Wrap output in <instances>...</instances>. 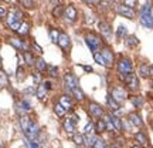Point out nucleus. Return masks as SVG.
Segmentation results:
<instances>
[{
  "label": "nucleus",
  "instance_id": "a18cd8bd",
  "mask_svg": "<svg viewBox=\"0 0 153 148\" xmlns=\"http://www.w3.org/2000/svg\"><path fill=\"white\" fill-rule=\"evenodd\" d=\"M68 118H70V121H71V122L75 127H76V124L79 122V117H78V114H74V113H71V115H68Z\"/></svg>",
  "mask_w": 153,
  "mask_h": 148
},
{
  "label": "nucleus",
  "instance_id": "6ab92c4d",
  "mask_svg": "<svg viewBox=\"0 0 153 148\" xmlns=\"http://www.w3.org/2000/svg\"><path fill=\"white\" fill-rule=\"evenodd\" d=\"M64 14H65V17L70 20V22L76 20V9L74 6H67L65 10H64Z\"/></svg>",
  "mask_w": 153,
  "mask_h": 148
},
{
  "label": "nucleus",
  "instance_id": "f03ea898",
  "mask_svg": "<svg viewBox=\"0 0 153 148\" xmlns=\"http://www.w3.org/2000/svg\"><path fill=\"white\" fill-rule=\"evenodd\" d=\"M140 23L148 29L153 27V16H152V6H150V3H146V5L142 6V9H140Z\"/></svg>",
  "mask_w": 153,
  "mask_h": 148
},
{
  "label": "nucleus",
  "instance_id": "a19ab883",
  "mask_svg": "<svg viewBox=\"0 0 153 148\" xmlns=\"http://www.w3.org/2000/svg\"><path fill=\"white\" fill-rule=\"evenodd\" d=\"M58 37H60V33H58L55 29H51V30H50V38H51V41H53V43H57V41H58Z\"/></svg>",
  "mask_w": 153,
  "mask_h": 148
},
{
  "label": "nucleus",
  "instance_id": "20e7f679",
  "mask_svg": "<svg viewBox=\"0 0 153 148\" xmlns=\"http://www.w3.org/2000/svg\"><path fill=\"white\" fill-rule=\"evenodd\" d=\"M6 20H7V24L10 26L11 30L17 32L19 27H20V24H22V23H20V20H22V13H20L19 10H16V9H13L11 11L7 13Z\"/></svg>",
  "mask_w": 153,
  "mask_h": 148
},
{
  "label": "nucleus",
  "instance_id": "9d476101",
  "mask_svg": "<svg viewBox=\"0 0 153 148\" xmlns=\"http://www.w3.org/2000/svg\"><path fill=\"white\" fill-rule=\"evenodd\" d=\"M101 56H102V59L105 60V63H106V66L108 67L114 66L115 56H114V53H112V50H111L109 47H102V49H101Z\"/></svg>",
  "mask_w": 153,
  "mask_h": 148
},
{
  "label": "nucleus",
  "instance_id": "864d4df0",
  "mask_svg": "<svg viewBox=\"0 0 153 148\" xmlns=\"http://www.w3.org/2000/svg\"><path fill=\"white\" fill-rule=\"evenodd\" d=\"M82 68H84L85 71H88V73H92V71H94L92 67H91V66H82Z\"/></svg>",
  "mask_w": 153,
  "mask_h": 148
},
{
  "label": "nucleus",
  "instance_id": "2f4dec72",
  "mask_svg": "<svg viewBox=\"0 0 153 148\" xmlns=\"http://www.w3.org/2000/svg\"><path fill=\"white\" fill-rule=\"evenodd\" d=\"M23 57H24V61H26L27 66H33L36 63V59L33 57V54L30 51H23Z\"/></svg>",
  "mask_w": 153,
  "mask_h": 148
},
{
  "label": "nucleus",
  "instance_id": "c756f323",
  "mask_svg": "<svg viewBox=\"0 0 153 148\" xmlns=\"http://www.w3.org/2000/svg\"><path fill=\"white\" fill-rule=\"evenodd\" d=\"M137 74H139V77H142V78H148L149 77V66L148 64H140L139 66V70H137Z\"/></svg>",
  "mask_w": 153,
  "mask_h": 148
},
{
  "label": "nucleus",
  "instance_id": "49530a36",
  "mask_svg": "<svg viewBox=\"0 0 153 148\" xmlns=\"http://www.w3.org/2000/svg\"><path fill=\"white\" fill-rule=\"evenodd\" d=\"M123 5H125L126 7H131V9H133V7L137 5V0H123Z\"/></svg>",
  "mask_w": 153,
  "mask_h": 148
},
{
  "label": "nucleus",
  "instance_id": "b1692460",
  "mask_svg": "<svg viewBox=\"0 0 153 148\" xmlns=\"http://www.w3.org/2000/svg\"><path fill=\"white\" fill-rule=\"evenodd\" d=\"M123 41H125V46L128 49H133V47H136L139 44V40H137L136 36H126Z\"/></svg>",
  "mask_w": 153,
  "mask_h": 148
},
{
  "label": "nucleus",
  "instance_id": "aec40b11",
  "mask_svg": "<svg viewBox=\"0 0 153 148\" xmlns=\"http://www.w3.org/2000/svg\"><path fill=\"white\" fill-rule=\"evenodd\" d=\"M94 128H95V134L99 135V134H102V132L106 131V124H105V121L101 118V120H97L94 122Z\"/></svg>",
  "mask_w": 153,
  "mask_h": 148
},
{
  "label": "nucleus",
  "instance_id": "0eeeda50",
  "mask_svg": "<svg viewBox=\"0 0 153 148\" xmlns=\"http://www.w3.org/2000/svg\"><path fill=\"white\" fill-rule=\"evenodd\" d=\"M122 81L128 86V88L131 91H137L139 90V80H137V76L135 73H129V74L123 76L122 77Z\"/></svg>",
  "mask_w": 153,
  "mask_h": 148
},
{
  "label": "nucleus",
  "instance_id": "e2e57ef3",
  "mask_svg": "<svg viewBox=\"0 0 153 148\" xmlns=\"http://www.w3.org/2000/svg\"><path fill=\"white\" fill-rule=\"evenodd\" d=\"M81 148H84V147H81Z\"/></svg>",
  "mask_w": 153,
  "mask_h": 148
},
{
  "label": "nucleus",
  "instance_id": "79ce46f5",
  "mask_svg": "<svg viewBox=\"0 0 153 148\" xmlns=\"http://www.w3.org/2000/svg\"><path fill=\"white\" fill-rule=\"evenodd\" d=\"M116 37L118 38L126 37V27L125 26H122V24H120L119 27H118V30H116Z\"/></svg>",
  "mask_w": 153,
  "mask_h": 148
},
{
  "label": "nucleus",
  "instance_id": "f704fd0d",
  "mask_svg": "<svg viewBox=\"0 0 153 148\" xmlns=\"http://www.w3.org/2000/svg\"><path fill=\"white\" fill-rule=\"evenodd\" d=\"M28 32H30V24H28L27 22H24L20 24V27H19V30H17V33L22 34V36H24V34H28Z\"/></svg>",
  "mask_w": 153,
  "mask_h": 148
},
{
  "label": "nucleus",
  "instance_id": "603ef678",
  "mask_svg": "<svg viewBox=\"0 0 153 148\" xmlns=\"http://www.w3.org/2000/svg\"><path fill=\"white\" fill-rule=\"evenodd\" d=\"M33 78H34V81H37V83H40V73H33Z\"/></svg>",
  "mask_w": 153,
  "mask_h": 148
},
{
  "label": "nucleus",
  "instance_id": "f257e3e1",
  "mask_svg": "<svg viewBox=\"0 0 153 148\" xmlns=\"http://www.w3.org/2000/svg\"><path fill=\"white\" fill-rule=\"evenodd\" d=\"M84 40H85L87 46L89 47V50L94 51V53H98V50L102 49V47H101V46H102V40H101V37H98V34L92 33V32H89V33L85 34Z\"/></svg>",
  "mask_w": 153,
  "mask_h": 148
},
{
  "label": "nucleus",
  "instance_id": "412c9836",
  "mask_svg": "<svg viewBox=\"0 0 153 148\" xmlns=\"http://www.w3.org/2000/svg\"><path fill=\"white\" fill-rule=\"evenodd\" d=\"M62 127H64V131H65L67 134H70V135H74V134H75V128H76V127L72 124L71 121H70V118H68V117L64 120Z\"/></svg>",
  "mask_w": 153,
  "mask_h": 148
},
{
  "label": "nucleus",
  "instance_id": "dca6fc26",
  "mask_svg": "<svg viewBox=\"0 0 153 148\" xmlns=\"http://www.w3.org/2000/svg\"><path fill=\"white\" fill-rule=\"evenodd\" d=\"M71 94H72V98L75 100V101H78V103H84V101L87 100L84 91H82L79 87H75L74 90H71Z\"/></svg>",
  "mask_w": 153,
  "mask_h": 148
},
{
  "label": "nucleus",
  "instance_id": "0e129e2a",
  "mask_svg": "<svg viewBox=\"0 0 153 148\" xmlns=\"http://www.w3.org/2000/svg\"><path fill=\"white\" fill-rule=\"evenodd\" d=\"M122 2H123V0H122Z\"/></svg>",
  "mask_w": 153,
  "mask_h": 148
},
{
  "label": "nucleus",
  "instance_id": "052dcab7",
  "mask_svg": "<svg viewBox=\"0 0 153 148\" xmlns=\"http://www.w3.org/2000/svg\"><path fill=\"white\" fill-rule=\"evenodd\" d=\"M142 148H146V147H142Z\"/></svg>",
  "mask_w": 153,
  "mask_h": 148
},
{
  "label": "nucleus",
  "instance_id": "72a5a7b5",
  "mask_svg": "<svg viewBox=\"0 0 153 148\" xmlns=\"http://www.w3.org/2000/svg\"><path fill=\"white\" fill-rule=\"evenodd\" d=\"M92 148H108V144H106V141H105L104 138H101L98 135L97 140H95V143H94Z\"/></svg>",
  "mask_w": 153,
  "mask_h": 148
},
{
  "label": "nucleus",
  "instance_id": "473e14b6",
  "mask_svg": "<svg viewBox=\"0 0 153 148\" xmlns=\"http://www.w3.org/2000/svg\"><path fill=\"white\" fill-rule=\"evenodd\" d=\"M84 135H89V134H95V128H94V121H88L87 125L84 127Z\"/></svg>",
  "mask_w": 153,
  "mask_h": 148
},
{
  "label": "nucleus",
  "instance_id": "1a4fd4ad",
  "mask_svg": "<svg viewBox=\"0 0 153 148\" xmlns=\"http://www.w3.org/2000/svg\"><path fill=\"white\" fill-rule=\"evenodd\" d=\"M26 137L28 138V141H36L38 137V134H40V128H38L37 122H34V121H31V124H30V127H28V130L26 132Z\"/></svg>",
  "mask_w": 153,
  "mask_h": 148
},
{
  "label": "nucleus",
  "instance_id": "7c9ffc66",
  "mask_svg": "<svg viewBox=\"0 0 153 148\" xmlns=\"http://www.w3.org/2000/svg\"><path fill=\"white\" fill-rule=\"evenodd\" d=\"M17 107H19V108H20L24 114L31 110V105H30V103H28V101H26V100H20V101H19V104H17Z\"/></svg>",
  "mask_w": 153,
  "mask_h": 148
},
{
  "label": "nucleus",
  "instance_id": "c85d7f7f",
  "mask_svg": "<svg viewBox=\"0 0 153 148\" xmlns=\"http://www.w3.org/2000/svg\"><path fill=\"white\" fill-rule=\"evenodd\" d=\"M34 66H36V68H37L38 73H43V71H47V63L43 60V59H37L36 60V63H34Z\"/></svg>",
  "mask_w": 153,
  "mask_h": 148
},
{
  "label": "nucleus",
  "instance_id": "a211bd4d",
  "mask_svg": "<svg viewBox=\"0 0 153 148\" xmlns=\"http://www.w3.org/2000/svg\"><path fill=\"white\" fill-rule=\"evenodd\" d=\"M19 121H20V127H22L23 132H26L28 130V127H30V124H31V118H30V115L27 114H22L20 115V118H19Z\"/></svg>",
  "mask_w": 153,
  "mask_h": 148
},
{
  "label": "nucleus",
  "instance_id": "9b49d317",
  "mask_svg": "<svg viewBox=\"0 0 153 148\" xmlns=\"http://www.w3.org/2000/svg\"><path fill=\"white\" fill-rule=\"evenodd\" d=\"M58 103H60L67 111H72V108H74V100H72V97L71 95H68V94H62V95H60Z\"/></svg>",
  "mask_w": 153,
  "mask_h": 148
},
{
  "label": "nucleus",
  "instance_id": "7ed1b4c3",
  "mask_svg": "<svg viewBox=\"0 0 153 148\" xmlns=\"http://www.w3.org/2000/svg\"><path fill=\"white\" fill-rule=\"evenodd\" d=\"M85 110L88 111L89 117H91L92 120H95V121H97V120H101V118H102V117L105 115V110L98 104V103H95V101H89Z\"/></svg>",
  "mask_w": 153,
  "mask_h": 148
},
{
  "label": "nucleus",
  "instance_id": "4be33fe9",
  "mask_svg": "<svg viewBox=\"0 0 153 148\" xmlns=\"http://www.w3.org/2000/svg\"><path fill=\"white\" fill-rule=\"evenodd\" d=\"M133 138H135V141H136L140 147H146V145H148V137H146L142 131L136 132V134L133 135Z\"/></svg>",
  "mask_w": 153,
  "mask_h": 148
},
{
  "label": "nucleus",
  "instance_id": "2eb2a0df",
  "mask_svg": "<svg viewBox=\"0 0 153 148\" xmlns=\"http://www.w3.org/2000/svg\"><path fill=\"white\" fill-rule=\"evenodd\" d=\"M57 44H58L62 50H68V49H70V44H71V41H70V37H68L65 33H60V37H58Z\"/></svg>",
  "mask_w": 153,
  "mask_h": 148
},
{
  "label": "nucleus",
  "instance_id": "5fc2aeb1",
  "mask_svg": "<svg viewBox=\"0 0 153 148\" xmlns=\"http://www.w3.org/2000/svg\"><path fill=\"white\" fill-rule=\"evenodd\" d=\"M108 148H122V145L120 144H116V143H114V144H111Z\"/></svg>",
  "mask_w": 153,
  "mask_h": 148
},
{
  "label": "nucleus",
  "instance_id": "ddd939ff",
  "mask_svg": "<svg viewBox=\"0 0 153 148\" xmlns=\"http://www.w3.org/2000/svg\"><path fill=\"white\" fill-rule=\"evenodd\" d=\"M98 29H99V32H101V34L104 36L105 40H109L111 36H112V30H111L109 24H108L106 22H99L98 23Z\"/></svg>",
  "mask_w": 153,
  "mask_h": 148
},
{
  "label": "nucleus",
  "instance_id": "37998d69",
  "mask_svg": "<svg viewBox=\"0 0 153 148\" xmlns=\"http://www.w3.org/2000/svg\"><path fill=\"white\" fill-rule=\"evenodd\" d=\"M17 80H19V81H23V80H24V78H26V71H24V68H23V67H19V68H17Z\"/></svg>",
  "mask_w": 153,
  "mask_h": 148
},
{
  "label": "nucleus",
  "instance_id": "09e8293b",
  "mask_svg": "<svg viewBox=\"0 0 153 148\" xmlns=\"http://www.w3.org/2000/svg\"><path fill=\"white\" fill-rule=\"evenodd\" d=\"M6 16H7V10H6L4 6L0 5V19H4Z\"/></svg>",
  "mask_w": 153,
  "mask_h": 148
},
{
  "label": "nucleus",
  "instance_id": "de8ad7c7",
  "mask_svg": "<svg viewBox=\"0 0 153 148\" xmlns=\"http://www.w3.org/2000/svg\"><path fill=\"white\" fill-rule=\"evenodd\" d=\"M41 84L44 86V88H45L47 91H50V90H53V83L50 81V80H45V81H43Z\"/></svg>",
  "mask_w": 153,
  "mask_h": 148
},
{
  "label": "nucleus",
  "instance_id": "bf43d9fd",
  "mask_svg": "<svg viewBox=\"0 0 153 148\" xmlns=\"http://www.w3.org/2000/svg\"><path fill=\"white\" fill-rule=\"evenodd\" d=\"M105 2H106V3H111V2H112V0H105Z\"/></svg>",
  "mask_w": 153,
  "mask_h": 148
},
{
  "label": "nucleus",
  "instance_id": "6e6552de",
  "mask_svg": "<svg viewBox=\"0 0 153 148\" xmlns=\"http://www.w3.org/2000/svg\"><path fill=\"white\" fill-rule=\"evenodd\" d=\"M62 83H64V86H65L67 91H71V90H74L75 87H78V81H76L75 76H74L72 73H67L65 76H64Z\"/></svg>",
  "mask_w": 153,
  "mask_h": 148
},
{
  "label": "nucleus",
  "instance_id": "f8f14e48",
  "mask_svg": "<svg viewBox=\"0 0 153 148\" xmlns=\"http://www.w3.org/2000/svg\"><path fill=\"white\" fill-rule=\"evenodd\" d=\"M116 11L122 14V16L128 17V19H135V10L131 9V7H126L125 5H119L116 6Z\"/></svg>",
  "mask_w": 153,
  "mask_h": 148
},
{
  "label": "nucleus",
  "instance_id": "c03bdc74",
  "mask_svg": "<svg viewBox=\"0 0 153 148\" xmlns=\"http://www.w3.org/2000/svg\"><path fill=\"white\" fill-rule=\"evenodd\" d=\"M61 13H64V7L62 6H55V9L53 10V14H54L55 17H60L61 16Z\"/></svg>",
  "mask_w": 153,
  "mask_h": 148
},
{
  "label": "nucleus",
  "instance_id": "680f3d73",
  "mask_svg": "<svg viewBox=\"0 0 153 148\" xmlns=\"http://www.w3.org/2000/svg\"><path fill=\"white\" fill-rule=\"evenodd\" d=\"M0 148H1V145H0Z\"/></svg>",
  "mask_w": 153,
  "mask_h": 148
},
{
  "label": "nucleus",
  "instance_id": "f3484780",
  "mask_svg": "<svg viewBox=\"0 0 153 148\" xmlns=\"http://www.w3.org/2000/svg\"><path fill=\"white\" fill-rule=\"evenodd\" d=\"M106 115H108V118L111 120V122L114 124V127H115V130H116V131L120 132L122 130H123V127H122V120H120V118L115 117L112 113H106Z\"/></svg>",
  "mask_w": 153,
  "mask_h": 148
},
{
  "label": "nucleus",
  "instance_id": "3c124183",
  "mask_svg": "<svg viewBox=\"0 0 153 148\" xmlns=\"http://www.w3.org/2000/svg\"><path fill=\"white\" fill-rule=\"evenodd\" d=\"M28 147L30 148H40V145H38L36 141H28Z\"/></svg>",
  "mask_w": 153,
  "mask_h": 148
},
{
  "label": "nucleus",
  "instance_id": "58836bf2",
  "mask_svg": "<svg viewBox=\"0 0 153 148\" xmlns=\"http://www.w3.org/2000/svg\"><path fill=\"white\" fill-rule=\"evenodd\" d=\"M132 103H133V105L136 107V108H140L143 105V98L142 97H139V95H135V97H131Z\"/></svg>",
  "mask_w": 153,
  "mask_h": 148
},
{
  "label": "nucleus",
  "instance_id": "5701e85b",
  "mask_svg": "<svg viewBox=\"0 0 153 148\" xmlns=\"http://www.w3.org/2000/svg\"><path fill=\"white\" fill-rule=\"evenodd\" d=\"M9 43H10L11 46H14L17 50H24V51H27V50H26V46L23 43V40H20L19 37H9Z\"/></svg>",
  "mask_w": 153,
  "mask_h": 148
},
{
  "label": "nucleus",
  "instance_id": "13d9d810",
  "mask_svg": "<svg viewBox=\"0 0 153 148\" xmlns=\"http://www.w3.org/2000/svg\"><path fill=\"white\" fill-rule=\"evenodd\" d=\"M82 2H84V3H91L92 0H82Z\"/></svg>",
  "mask_w": 153,
  "mask_h": 148
},
{
  "label": "nucleus",
  "instance_id": "4468645a",
  "mask_svg": "<svg viewBox=\"0 0 153 148\" xmlns=\"http://www.w3.org/2000/svg\"><path fill=\"white\" fill-rule=\"evenodd\" d=\"M128 121H129V124L133 125V127H137V128L143 127V121H142L140 115L137 114V113H131L129 117H128Z\"/></svg>",
  "mask_w": 153,
  "mask_h": 148
},
{
  "label": "nucleus",
  "instance_id": "393cba45",
  "mask_svg": "<svg viewBox=\"0 0 153 148\" xmlns=\"http://www.w3.org/2000/svg\"><path fill=\"white\" fill-rule=\"evenodd\" d=\"M106 107L109 108V113H114V111L119 110V104H118V103H116V101L111 97L109 94L106 95Z\"/></svg>",
  "mask_w": 153,
  "mask_h": 148
},
{
  "label": "nucleus",
  "instance_id": "e433bc0d",
  "mask_svg": "<svg viewBox=\"0 0 153 148\" xmlns=\"http://www.w3.org/2000/svg\"><path fill=\"white\" fill-rule=\"evenodd\" d=\"M72 141L75 143V145L81 148L84 145V134H74L72 135Z\"/></svg>",
  "mask_w": 153,
  "mask_h": 148
},
{
  "label": "nucleus",
  "instance_id": "4c0bfd02",
  "mask_svg": "<svg viewBox=\"0 0 153 148\" xmlns=\"http://www.w3.org/2000/svg\"><path fill=\"white\" fill-rule=\"evenodd\" d=\"M94 60H95V63H98L99 66H102V67H108V66H106V63H105V60L102 59V56H101V53H94Z\"/></svg>",
  "mask_w": 153,
  "mask_h": 148
},
{
  "label": "nucleus",
  "instance_id": "cd10ccee",
  "mask_svg": "<svg viewBox=\"0 0 153 148\" xmlns=\"http://www.w3.org/2000/svg\"><path fill=\"white\" fill-rule=\"evenodd\" d=\"M97 134H89V135H84V144L87 145V148H92L95 140H97Z\"/></svg>",
  "mask_w": 153,
  "mask_h": 148
},
{
  "label": "nucleus",
  "instance_id": "4d7b16f0",
  "mask_svg": "<svg viewBox=\"0 0 153 148\" xmlns=\"http://www.w3.org/2000/svg\"><path fill=\"white\" fill-rule=\"evenodd\" d=\"M131 148H142L139 144H133V145H131Z\"/></svg>",
  "mask_w": 153,
  "mask_h": 148
},
{
  "label": "nucleus",
  "instance_id": "c9c22d12",
  "mask_svg": "<svg viewBox=\"0 0 153 148\" xmlns=\"http://www.w3.org/2000/svg\"><path fill=\"white\" fill-rule=\"evenodd\" d=\"M7 86H9V77L0 68V87H7Z\"/></svg>",
  "mask_w": 153,
  "mask_h": 148
},
{
  "label": "nucleus",
  "instance_id": "423d86ee",
  "mask_svg": "<svg viewBox=\"0 0 153 148\" xmlns=\"http://www.w3.org/2000/svg\"><path fill=\"white\" fill-rule=\"evenodd\" d=\"M116 70L123 77V76H126V74H129V73H133V63H132L131 59L122 57V59H119V61H118Z\"/></svg>",
  "mask_w": 153,
  "mask_h": 148
},
{
  "label": "nucleus",
  "instance_id": "a878e982",
  "mask_svg": "<svg viewBox=\"0 0 153 148\" xmlns=\"http://www.w3.org/2000/svg\"><path fill=\"white\" fill-rule=\"evenodd\" d=\"M47 90L44 88L43 84H40L37 87V90H36V95H37V98L40 100V101H45V98H47Z\"/></svg>",
  "mask_w": 153,
  "mask_h": 148
},
{
  "label": "nucleus",
  "instance_id": "bb28decb",
  "mask_svg": "<svg viewBox=\"0 0 153 148\" xmlns=\"http://www.w3.org/2000/svg\"><path fill=\"white\" fill-rule=\"evenodd\" d=\"M54 113H55V115H57V117H60V118H64L68 111H67L65 108H64V107L60 104V103H55V104H54Z\"/></svg>",
  "mask_w": 153,
  "mask_h": 148
},
{
  "label": "nucleus",
  "instance_id": "ea45409f",
  "mask_svg": "<svg viewBox=\"0 0 153 148\" xmlns=\"http://www.w3.org/2000/svg\"><path fill=\"white\" fill-rule=\"evenodd\" d=\"M47 73H48V76L53 77V78L58 77V68H57L55 66H48L47 67Z\"/></svg>",
  "mask_w": 153,
  "mask_h": 148
},
{
  "label": "nucleus",
  "instance_id": "39448f33",
  "mask_svg": "<svg viewBox=\"0 0 153 148\" xmlns=\"http://www.w3.org/2000/svg\"><path fill=\"white\" fill-rule=\"evenodd\" d=\"M109 95L116 101V103H118V104H122L123 101L128 100V91H126V88L122 87V86H119V84L112 87Z\"/></svg>",
  "mask_w": 153,
  "mask_h": 148
},
{
  "label": "nucleus",
  "instance_id": "6e6d98bb",
  "mask_svg": "<svg viewBox=\"0 0 153 148\" xmlns=\"http://www.w3.org/2000/svg\"><path fill=\"white\" fill-rule=\"evenodd\" d=\"M149 77H152L153 78V66L149 67Z\"/></svg>",
  "mask_w": 153,
  "mask_h": 148
},
{
  "label": "nucleus",
  "instance_id": "8fccbe9b",
  "mask_svg": "<svg viewBox=\"0 0 153 148\" xmlns=\"http://www.w3.org/2000/svg\"><path fill=\"white\" fill-rule=\"evenodd\" d=\"M33 49L36 50V51H37V53H40V54H41V53H43V49H41V47H40V46H38L37 43H33Z\"/></svg>",
  "mask_w": 153,
  "mask_h": 148
}]
</instances>
